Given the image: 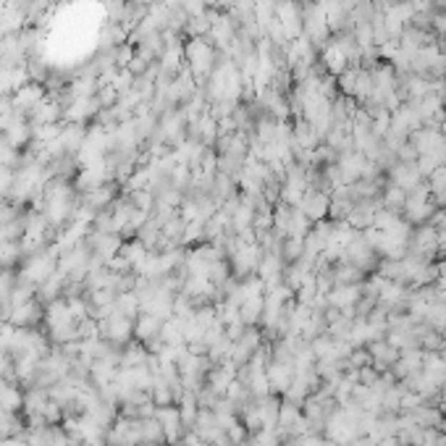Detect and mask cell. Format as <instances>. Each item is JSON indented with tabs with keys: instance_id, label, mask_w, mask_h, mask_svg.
Returning a JSON list of instances; mask_svg holds the SVG:
<instances>
[{
	"instance_id": "obj_34",
	"label": "cell",
	"mask_w": 446,
	"mask_h": 446,
	"mask_svg": "<svg viewBox=\"0 0 446 446\" xmlns=\"http://www.w3.org/2000/svg\"><path fill=\"white\" fill-rule=\"evenodd\" d=\"M355 373H357V383H360V386H373V383L381 378V373H378L373 365L360 368V370H355Z\"/></svg>"
},
{
	"instance_id": "obj_27",
	"label": "cell",
	"mask_w": 446,
	"mask_h": 446,
	"mask_svg": "<svg viewBox=\"0 0 446 446\" xmlns=\"http://www.w3.org/2000/svg\"><path fill=\"white\" fill-rule=\"evenodd\" d=\"M142 444L145 446H163L166 444V433H163L158 417H142Z\"/></svg>"
},
{
	"instance_id": "obj_24",
	"label": "cell",
	"mask_w": 446,
	"mask_h": 446,
	"mask_svg": "<svg viewBox=\"0 0 446 446\" xmlns=\"http://www.w3.org/2000/svg\"><path fill=\"white\" fill-rule=\"evenodd\" d=\"M26 24V11L19 6H6L0 11V34H19Z\"/></svg>"
},
{
	"instance_id": "obj_1",
	"label": "cell",
	"mask_w": 446,
	"mask_h": 446,
	"mask_svg": "<svg viewBox=\"0 0 446 446\" xmlns=\"http://www.w3.org/2000/svg\"><path fill=\"white\" fill-rule=\"evenodd\" d=\"M436 200H433V195H430L428 189V181H422L420 187H415L412 192H407V203L405 208H402V218L407 221V223H428V221H433V216H436Z\"/></svg>"
},
{
	"instance_id": "obj_33",
	"label": "cell",
	"mask_w": 446,
	"mask_h": 446,
	"mask_svg": "<svg viewBox=\"0 0 446 446\" xmlns=\"http://www.w3.org/2000/svg\"><path fill=\"white\" fill-rule=\"evenodd\" d=\"M14 181H16V173L14 168H0V200H6L14 189Z\"/></svg>"
},
{
	"instance_id": "obj_18",
	"label": "cell",
	"mask_w": 446,
	"mask_h": 446,
	"mask_svg": "<svg viewBox=\"0 0 446 446\" xmlns=\"http://www.w3.org/2000/svg\"><path fill=\"white\" fill-rule=\"evenodd\" d=\"M61 147H64L66 155H71L76 158L79 150L84 147V139H87V126L84 123H76V121H66L61 126Z\"/></svg>"
},
{
	"instance_id": "obj_39",
	"label": "cell",
	"mask_w": 446,
	"mask_h": 446,
	"mask_svg": "<svg viewBox=\"0 0 446 446\" xmlns=\"http://www.w3.org/2000/svg\"><path fill=\"white\" fill-rule=\"evenodd\" d=\"M428 3H430V6H433V9H436V11H441V9H444V6H446V0H428Z\"/></svg>"
},
{
	"instance_id": "obj_21",
	"label": "cell",
	"mask_w": 446,
	"mask_h": 446,
	"mask_svg": "<svg viewBox=\"0 0 446 446\" xmlns=\"http://www.w3.org/2000/svg\"><path fill=\"white\" fill-rule=\"evenodd\" d=\"M126 263H129L131 273H137V276H142V270H145L147 265V258H150V250H147L145 244L139 242V239H131V242H123L121 252H118Z\"/></svg>"
},
{
	"instance_id": "obj_25",
	"label": "cell",
	"mask_w": 446,
	"mask_h": 446,
	"mask_svg": "<svg viewBox=\"0 0 446 446\" xmlns=\"http://www.w3.org/2000/svg\"><path fill=\"white\" fill-rule=\"evenodd\" d=\"M363 270L347 260H336L333 263V286H349V284H363Z\"/></svg>"
},
{
	"instance_id": "obj_41",
	"label": "cell",
	"mask_w": 446,
	"mask_h": 446,
	"mask_svg": "<svg viewBox=\"0 0 446 446\" xmlns=\"http://www.w3.org/2000/svg\"><path fill=\"white\" fill-rule=\"evenodd\" d=\"M239 446H258L255 441H244V444H239Z\"/></svg>"
},
{
	"instance_id": "obj_32",
	"label": "cell",
	"mask_w": 446,
	"mask_h": 446,
	"mask_svg": "<svg viewBox=\"0 0 446 446\" xmlns=\"http://www.w3.org/2000/svg\"><path fill=\"white\" fill-rule=\"evenodd\" d=\"M252 441L258 446H281V436H278V430L273 428V430H260V433H255L252 436Z\"/></svg>"
},
{
	"instance_id": "obj_16",
	"label": "cell",
	"mask_w": 446,
	"mask_h": 446,
	"mask_svg": "<svg viewBox=\"0 0 446 446\" xmlns=\"http://www.w3.org/2000/svg\"><path fill=\"white\" fill-rule=\"evenodd\" d=\"M236 373H239V368L231 365V363H223V365H213L208 378H205V386L211 391H216L218 397H226L228 386L236 381Z\"/></svg>"
},
{
	"instance_id": "obj_8",
	"label": "cell",
	"mask_w": 446,
	"mask_h": 446,
	"mask_svg": "<svg viewBox=\"0 0 446 446\" xmlns=\"http://www.w3.org/2000/svg\"><path fill=\"white\" fill-rule=\"evenodd\" d=\"M284 270H286V263H284V258H281V252L263 250V258H260V265L255 276L265 284V289H270V286L284 284Z\"/></svg>"
},
{
	"instance_id": "obj_31",
	"label": "cell",
	"mask_w": 446,
	"mask_h": 446,
	"mask_svg": "<svg viewBox=\"0 0 446 446\" xmlns=\"http://www.w3.org/2000/svg\"><path fill=\"white\" fill-rule=\"evenodd\" d=\"M370 365V352H368V347H355L352 352H349V357L341 363V368L344 370H360V368H368Z\"/></svg>"
},
{
	"instance_id": "obj_9",
	"label": "cell",
	"mask_w": 446,
	"mask_h": 446,
	"mask_svg": "<svg viewBox=\"0 0 446 446\" xmlns=\"http://www.w3.org/2000/svg\"><path fill=\"white\" fill-rule=\"evenodd\" d=\"M328 297V308L339 310L347 318H355V305L363 297V284H349V286H333Z\"/></svg>"
},
{
	"instance_id": "obj_28",
	"label": "cell",
	"mask_w": 446,
	"mask_h": 446,
	"mask_svg": "<svg viewBox=\"0 0 446 446\" xmlns=\"http://www.w3.org/2000/svg\"><path fill=\"white\" fill-rule=\"evenodd\" d=\"M116 310H118L121 315L131 318V320H137V318L142 315V305H139L137 292L131 289V292H121V294H118V297H116Z\"/></svg>"
},
{
	"instance_id": "obj_43",
	"label": "cell",
	"mask_w": 446,
	"mask_h": 446,
	"mask_svg": "<svg viewBox=\"0 0 446 446\" xmlns=\"http://www.w3.org/2000/svg\"><path fill=\"white\" fill-rule=\"evenodd\" d=\"M441 37H444V40H446V34H441Z\"/></svg>"
},
{
	"instance_id": "obj_2",
	"label": "cell",
	"mask_w": 446,
	"mask_h": 446,
	"mask_svg": "<svg viewBox=\"0 0 446 446\" xmlns=\"http://www.w3.org/2000/svg\"><path fill=\"white\" fill-rule=\"evenodd\" d=\"M226 250H228V263H231V273H234V278H250L258 273L260 258H263V247H260V242H252V244L228 242Z\"/></svg>"
},
{
	"instance_id": "obj_15",
	"label": "cell",
	"mask_w": 446,
	"mask_h": 446,
	"mask_svg": "<svg viewBox=\"0 0 446 446\" xmlns=\"http://www.w3.org/2000/svg\"><path fill=\"white\" fill-rule=\"evenodd\" d=\"M368 352H370V365L378 370V373H389L391 365L399 360V349H394L386 339H375L368 344Z\"/></svg>"
},
{
	"instance_id": "obj_36",
	"label": "cell",
	"mask_w": 446,
	"mask_h": 446,
	"mask_svg": "<svg viewBox=\"0 0 446 446\" xmlns=\"http://www.w3.org/2000/svg\"><path fill=\"white\" fill-rule=\"evenodd\" d=\"M436 407L441 410V415L446 417V386L441 391H438V397H436Z\"/></svg>"
},
{
	"instance_id": "obj_40",
	"label": "cell",
	"mask_w": 446,
	"mask_h": 446,
	"mask_svg": "<svg viewBox=\"0 0 446 446\" xmlns=\"http://www.w3.org/2000/svg\"><path fill=\"white\" fill-rule=\"evenodd\" d=\"M281 446H302L300 438H289V441H281Z\"/></svg>"
},
{
	"instance_id": "obj_10",
	"label": "cell",
	"mask_w": 446,
	"mask_h": 446,
	"mask_svg": "<svg viewBox=\"0 0 446 446\" xmlns=\"http://www.w3.org/2000/svg\"><path fill=\"white\" fill-rule=\"evenodd\" d=\"M386 173H389V184L405 189V192H412L415 187H420L422 181H425V176H422L420 168H417V161L415 163L397 161L389 171H386Z\"/></svg>"
},
{
	"instance_id": "obj_19",
	"label": "cell",
	"mask_w": 446,
	"mask_h": 446,
	"mask_svg": "<svg viewBox=\"0 0 446 446\" xmlns=\"http://www.w3.org/2000/svg\"><path fill=\"white\" fill-rule=\"evenodd\" d=\"M294 375H297V370H294L292 363H278V360H270V363H268V383H270V391L286 394L294 381Z\"/></svg>"
},
{
	"instance_id": "obj_4",
	"label": "cell",
	"mask_w": 446,
	"mask_h": 446,
	"mask_svg": "<svg viewBox=\"0 0 446 446\" xmlns=\"http://www.w3.org/2000/svg\"><path fill=\"white\" fill-rule=\"evenodd\" d=\"M341 260H347V263L357 265L363 273H368V270H373V268L378 265V255H375V250L368 244L363 231H357V234L352 236V242L347 244V252H344V258Z\"/></svg>"
},
{
	"instance_id": "obj_20",
	"label": "cell",
	"mask_w": 446,
	"mask_h": 446,
	"mask_svg": "<svg viewBox=\"0 0 446 446\" xmlns=\"http://www.w3.org/2000/svg\"><path fill=\"white\" fill-rule=\"evenodd\" d=\"M42 100H45V84H37V81H29V84H24L21 89L14 92V106L26 116L32 113Z\"/></svg>"
},
{
	"instance_id": "obj_42",
	"label": "cell",
	"mask_w": 446,
	"mask_h": 446,
	"mask_svg": "<svg viewBox=\"0 0 446 446\" xmlns=\"http://www.w3.org/2000/svg\"><path fill=\"white\" fill-rule=\"evenodd\" d=\"M402 3H412V6H415V3H417V0H402Z\"/></svg>"
},
{
	"instance_id": "obj_38",
	"label": "cell",
	"mask_w": 446,
	"mask_h": 446,
	"mask_svg": "<svg viewBox=\"0 0 446 446\" xmlns=\"http://www.w3.org/2000/svg\"><path fill=\"white\" fill-rule=\"evenodd\" d=\"M378 446H399L397 436H389V438H383V441H378Z\"/></svg>"
},
{
	"instance_id": "obj_23",
	"label": "cell",
	"mask_w": 446,
	"mask_h": 446,
	"mask_svg": "<svg viewBox=\"0 0 446 446\" xmlns=\"http://www.w3.org/2000/svg\"><path fill=\"white\" fill-rule=\"evenodd\" d=\"M255 407H258L260 412V420H263V430H273L278 425V410H281V402H278L273 394H268V397H260L255 399Z\"/></svg>"
},
{
	"instance_id": "obj_3",
	"label": "cell",
	"mask_w": 446,
	"mask_h": 446,
	"mask_svg": "<svg viewBox=\"0 0 446 446\" xmlns=\"http://www.w3.org/2000/svg\"><path fill=\"white\" fill-rule=\"evenodd\" d=\"M98 325H100V339H106L113 347H126L131 341V336H134V320L121 315L118 310H113L111 315L98 320Z\"/></svg>"
},
{
	"instance_id": "obj_6",
	"label": "cell",
	"mask_w": 446,
	"mask_h": 446,
	"mask_svg": "<svg viewBox=\"0 0 446 446\" xmlns=\"http://www.w3.org/2000/svg\"><path fill=\"white\" fill-rule=\"evenodd\" d=\"M410 252L433 260L438 255V228L433 223H420L410 234Z\"/></svg>"
},
{
	"instance_id": "obj_11",
	"label": "cell",
	"mask_w": 446,
	"mask_h": 446,
	"mask_svg": "<svg viewBox=\"0 0 446 446\" xmlns=\"http://www.w3.org/2000/svg\"><path fill=\"white\" fill-rule=\"evenodd\" d=\"M155 417L161 422L163 433H166V444L176 446L184 436V422H181V412L178 407L166 405V407H155Z\"/></svg>"
},
{
	"instance_id": "obj_5",
	"label": "cell",
	"mask_w": 446,
	"mask_h": 446,
	"mask_svg": "<svg viewBox=\"0 0 446 446\" xmlns=\"http://www.w3.org/2000/svg\"><path fill=\"white\" fill-rule=\"evenodd\" d=\"M263 331L260 328H255V325H247L244 328V333L239 336V339L234 341V349H231V357H228V363L236 368H242L250 363V357L258 352L260 347H263Z\"/></svg>"
},
{
	"instance_id": "obj_35",
	"label": "cell",
	"mask_w": 446,
	"mask_h": 446,
	"mask_svg": "<svg viewBox=\"0 0 446 446\" xmlns=\"http://www.w3.org/2000/svg\"><path fill=\"white\" fill-rule=\"evenodd\" d=\"M417 158H420V155H417V150H415V145L410 139L397 150V161H402V163H415Z\"/></svg>"
},
{
	"instance_id": "obj_29",
	"label": "cell",
	"mask_w": 446,
	"mask_h": 446,
	"mask_svg": "<svg viewBox=\"0 0 446 446\" xmlns=\"http://www.w3.org/2000/svg\"><path fill=\"white\" fill-rule=\"evenodd\" d=\"M405 203H407V192H405V189L394 187V184H386V187H383L381 208H386V211H394V213H402Z\"/></svg>"
},
{
	"instance_id": "obj_30",
	"label": "cell",
	"mask_w": 446,
	"mask_h": 446,
	"mask_svg": "<svg viewBox=\"0 0 446 446\" xmlns=\"http://www.w3.org/2000/svg\"><path fill=\"white\" fill-rule=\"evenodd\" d=\"M305 255V239H297V236H286L281 242V258H284L286 265H292Z\"/></svg>"
},
{
	"instance_id": "obj_13",
	"label": "cell",
	"mask_w": 446,
	"mask_h": 446,
	"mask_svg": "<svg viewBox=\"0 0 446 446\" xmlns=\"http://www.w3.org/2000/svg\"><path fill=\"white\" fill-rule=\"evenodd\" d=\"M381 211V197L378 200H360V203L352 205V211L347 216V223L355 231H368V228H373V221H375V213Z\"/></svg>"
},
{
	"instance_id": "obj_22",
	"label": "cell",
	"mask_w": 446,
	"mask_h": 446,
	"mask_svg": "<svg viewBox=\"0 0 446 446\" xmlns=\"http://www.w3.org/2000/svg\"><path fill=\"white\" fill-rule=\"evenodd\" d=\"M161 328H163V318L150 315V313H142V315L134 320V336H137L145 347L150 341L161 339Z\"/></svg>"
},
{
	"instance_id": "obj_26",
	"label": "cell",
	"mask_w": 446,
	"mask_h": 446,
	"mask_svg": "<svg viewBox=\"0 0 446 446\" xmlns=\"http://www.w3.org/2000/svg\"><path fill=\"white\" fill-rule=\"evenodd\" d=\"M410 415H412V420L417 422L420 428H441V425H444V420H446L436 405H433V407H428V405L415 407V410H410Z\"/></svg>"
},
{
	"instance_id": "obj_14",
	"label": "cell",
	"mask_w": 446,
	"mask_h": 446,
	"mask_svg": "<svg viewBox=\"0 0 446 446\" xmlns=\"http://www.w3.org/2000/svg\"><path fill=\"white\" fill-rule=\"evenodd\" d=\"M45 320V308H42V302L34 297V300L24 302V305H19V308L11 310V318L9 323L16 325V328H34L37 323Z\"/></svg>"
},
{
	"instance_id": "obj_12",
	"label": "cell",
	"mask_w": 446,
	"mask_h": 446,
	"mask_svg": "<svg viewBox=\"0 0 446 446\" xmlns=\"http://www.w3.org/2000/svg\"><path fill=\"white\" fill-rule=\"evenodd\" d=\"M297 208H300V211L305 213V216H308L313 223H318V221H325V218H328V211H331V195H328V192H320V189L310 187Z\"/></svg>"
},
{
	"instance_id": "obj_7",
	"label": "cell",
	"mask_w": 446,
	"mask_h": 446,
	"mask_svg": "<svg viewBox=\"0 0 446 446\" xmlns=\"http://www.w3.org/2000/svg\"><path fill=\"white\" fill-rule=\"evenodd\" d=\"M276 21L284 26L289 37H300L305 32V21H302V3L300 0H276Z\"/></svg>"
},
{
	"instance_id": "obj_37",
	"label": "cell",
	"mask_w": 446,
	"mask_h": 446,
	"mask_svg": "<svg viewBox=\"0 0 446 446\" xmlns=\"http://www.w3.org/2000/svg\"><path fill=\"white\" fill-rule=\"evenodd\" d=\"M349 446H378V444H375V441L370 436H357Z\"/></svg>"
},
{
	"instance_id": "obj_17",
	"label": "cell",
	"mask_w": 446,
	"mask_h": 446,
	"mask_svg": "<svg viewBox=\"0 0 446 446\" xmlns=\"http://www.w3.org/2000/svg\"><path fill=\"white\" fill-rule=\"evenodd\" d=\"M365 155L357 153V150H347V153H339V161H336V166H339L341 171V181L344 184H355V181H360L363 178V166H365Z\"/></svg>"
}]
</instances>
